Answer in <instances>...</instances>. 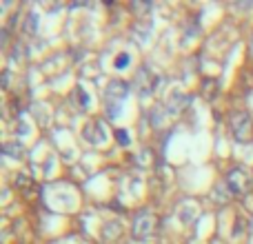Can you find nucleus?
Here are the masks:
<instances>
[{"mask_svg": "<svg viewBox=\"0 0 253 244\" xmlns=\"http://www.w3.org/2000/svg\"><path fill=\"white\" fill-rule=\"evenodd\" d=\"M231 131H233V135H236V140H240V142L249 140V135H251V118L247 114H233Z\"/></svg>", "mask_w": 253, "mask_h": 244, "instance_id": "f257e3e1", "label": "nucleus"}, {"mask_svg": "<svg viewBox=\"0 0 253 244\" xmlns=\"http://www.w3.org/2000/svg\"><path fill=\"white\" fill-rule=\"evenodd\" d=\"M227 182H229V189H231L233 193H245L247 189L251 187V182H249V175H247L242 169H233L231 173H229Z\"/></svg>", "mask_w": 253, "mask_h": 244, "instance_id": "f03ea898", "label": "nucleus"}, {"mask_svg": "<svg viewBox=\"0 0 253 244\" xmlns=\"http://www.w3.org/2000/svg\"><path fill=\"white\" fill-rule=\"evenodd\" d=\"M151 231H153V218L149 213L140 215V218L135 220V227H133L135 238H147V236H151Z\"/></svg>", "mask_w": 253, "mask_h": 244, "instance_id": "7ed1b4c3", "label": "nucleus"}, {"mask_svg": "<svg viewBox=\"0 0 253 244\" xmlns=\"http://www.w3.org/2000/svg\"><path fill=\"white\" fill-rule=\"evenodd\" d=\"M126 65H129V56H126V53H120V58L116 60V69H123Z\"/></svg>", "mask_w": 253, "mask_h": 244, "instance_id": "20e7f679", "label": "nucleus"}, {"mask_svg": "<svg viewBox=\"0 0 253 244\" xmlns=\"http://www.w3.org/2000/svg\"><path fill=\"white\" fill-rule=\"evenodd\" d=\"M116 138L120 140V144H129V133H126V131H123V129L116 131Z\"/></svg>", "mask_w": 253, "mask_h": 244, "instance_id": "39448f33", "label": "nucleus"}]
</instances>
